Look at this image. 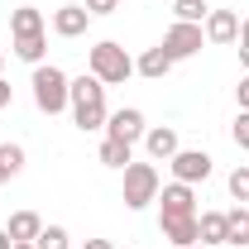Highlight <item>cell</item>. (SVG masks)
I'll use <instances>...</instances> for the list:
<instances>
[{"label": "cell", "instance_id": "cell-1", "mask_svg": "<svg viewBox=\"0 0 249 249\" xmlns=\"http://www.w3.org/2000/svg\"><path fill=\"white\" fill-rule=\"evenodd\" d=\"M67 110H72V124H77L82 134H91V129H106V120H110V110H106V87L96 82L91 72L72 82Z\"/></svg>", "mask_w": 249, "mask_h": 249}, {"label": "cell", "instance_id": "cell-2", "mask_svg": "<svg viewBox=\"0 0 249 249\" xmlns=\"http://www.w3.org/2000/svg\"><path fill=\"white\" fill-rule=\"evenodd\" d=\"M87 67H91V77L101 87H124V82L134 77V58L124 53L115 38H101L91 53H87Z\"/></svg>", "mask_w": 249, "mask_h": 249}, {"label": "cell", "instance_id": "cell-3", "mask_svg": "<svg viewBox=\"0 0 249 249\" xmlns=\"http://www.w3.org/2000/svg\"><path fill=\"white\" fill-rule=\"evenodd\" d=\"M34 106L43 110V115H62L67 110V96H72V77L62 72V67H53V62H38L34 67Z\"/></svg>", "mask_w": 249, "mask_h": 249}, {"label": "cell", "instance_id": "cell-4", "mask_svg": "<svg viewBox=\"0 0 249 249\" xmlns=\"http://www.w3.org/2000/svg\"><path fill=\"white\" fill-rule=\"evenodd\" d=\"M158 168L154 163H129L124 168V187H120V201L129 211H144L149 201H158Z\"/></svg>", "mask_w": 249, "mask_h": 249}, {"label": "cell", "instance_id": "cell-5", "mask_svg": "<svg viewBox=\"0 0 249 249\" xmlns=\"http://www.w3.org/2000/svg\"><path fill=\"white\" fill-rule=\"evenodd\" d=\"M201 43H206V29H201V24H182V19H173V29L163 34V48H168V58H173V62L196 58Z\"/></svg>", "mask_w": 249, "mask_h": 249}, {"label": "cell", "instance_id": "cell-6", "mask_svg": "<svg viewBox=\"0 0 249 249\" xmlns=\"http://www.w3.org/2000/svg\"><path fill=\"white\" fill-rule=\"evenodd\" d=\"M168 168H173V182L196 187V182L211 178V154H206V149H178V154L168 158Z\"/></svg>", "mask_w": 249, "mask_h": 249}, {"label": "cell", "instance_id": "cell-7", "mask_svg": "<svg viewBox=\"0 0 249 249\" xmlns=\"http://www.w3.org/2000/svg\"><path fill=\"white\" fill-rule=\"evenodd\" d=\"M158 216H196V192L187 182H168V187H158Z\"/></svg>", "mask_w": 249, "mask_h": 249}, {"label": "cell", "instance_id": "cell-8", "mask_svg": "<svg viewBox=\"0 0 249 249\" xmlns=\"http://www.w3.org/2000/svg\"><path fill=\"white\" fill-rule=\"evenodd\" d=\"M144 129H149V124H144V110H134V106H124V110H115V115L106 120V134H110V139H124V144H139Z\"/></svg>", "mask_w": 249, "mask_h": 249}, {"label": "cell", "instance_id": "cell-9", "mask_svg": "<svg viewBox=\"0 0 249 249\" xmlns=\"http://www.w3.org/2000/svg\"><path fill=\"white\" fill-rule=\"evenodd\" d=\"M158 235H163L168 245H178V249L201 245V235H196V216H158Z\"/></svg>", "mask_w": 249, "mask_h": 249}, {"label": "cell", "instance_id": "cell-10", "mask_svg": "<svg viewBox=\"0 0 249 249\" xmlns=\"http://www.w3.org/2000/svg\"><path fill=\"white\" fill-rule=\"evenodd\" d=\"M144 149L154 163H168V158L182 149V139H178V129L173 124H154V129H144Z\"/></svg>", "mask_w": 249, "mask_h": 249}, {"label": "cell", "instance_id": "cell-11", "mask_svg": "<svg viewBox=\"0 0 249 249\" xmlns=\"http://www.w3.org/2000/svg\"><path fill=\"white\" fill-rule=\"evenodd\" d=\"M87 24H91L87 5H58V10H53V34H58V38H82Z\"/></svg>", "mask_w": 249, "mask_h": 249}, {"label": "cell", "instance_id": "cell-12", "mask_svg": "<svg viewBox=\"0 0 249 249\" xmlns=\"http://www.w3.org/2000/svg\"><path fill=\"white\" fill-rule=\"evenodd\" d=\"M201 29H206V43H235L240 38V15L235 10H211Z\"/></svg>", "mask_w": 249, "mask_h": 249}, {"label": "cell", "instance_id": "cell-13", "mask_svg": "<svg viewBox=\"0 0 249 249\" xmlns=\"http://www.w3.org/2000/svg\"><path fill=\"white\" fill-rule=\"evenodd\" d=\"M5 230H10V240H15V245H34V240H38V230H43V220H38V211H15Z\"/></svg>", "mask_w": 249, "mask_h": 249}, {"label": "cell", "instance_id": "cell-14", "mask_svg": "<svg viewBox=\"0 0 249 249\" xmlns=\"http://www.w3.org/2000/svg\"><path fill=\"white\" fill-rule=\"evenodd\" d=\"M225 245L249 249V206H230L225 211Z\"/></svg>", "mask_w": 249, "mask_h": 249}, {"label": "cell", "instance_id": "cell-15", "mask_svg": "<svg viewBox=\"0 0 249 249\" xmlns=\"http://www.w3.org/2000/svg\"><path fill=\"white\" fill-rule=\"evenodd\" d=\"M134 72H139V77H149V82L168 77V72H173V58H168V48H163V43H158V48H149L144 58L134 62Z\"/></svg>", "mask_w": 249, "mask_h": 249}, {"label": "cell", "instance_id": "cell-16", "mask_svg": "<svg viewBox=\"0 0 249 249\" xmlns=\"http://www.w3.org/2000/svg\"><path fill=\"white\" fill-rule=\"evenodd\" d=\"M101 163L124 173V168L134 163V144H124V139H110V134H106V139H101Z\"/></svg>", "mask_w": 249, "mask_h": 249}, {"label": "cell", "instance_id": "cell-17", "mask_svg": "<svg viewBox=\"0 0 249 249\" xmlns=\"http://www.w3.org/2000/svg\"><path fill=\"white\" fill-rule=\"evenodd\" d=\"M196 235H201V245H225V211H201L196 216Z\"/></svg>", "mask_w": 249, "mask_h": 249}, {"label": "cell", "instance_id": "cell-18", "mask_svg": "<svg viewBox=\"0 0 249 249\" xmlns=\"http://www.w3.org/2000/svg\"><path fill=\"white\" fill-rule=\"evenodd\" d=\"M43 53H48V38H43V34H19V38H15V58L19 62H34V67H38Z\"/></svg>", "mask_w": 249, "mask_h": 249}, {"label": "cell", "instance_id": "cell-19", "mask_svg": "<svg viewBox=\"0 0 249 249\" xmlns=\"http://www.w3.org/2000/svg\"><path fill=\"white\" fill-rule=\"evenodd\" d=\"M10 34L19 38V34H43V15L34 10V5H19L15 15H10Z\"/></svg>", "mask_w": 249, "mask_h": 249}, {"label": "cell", "instance_id": "cell-20", "mask_svg": "<svg viewBox=\"0 0 249 249\" xmlns=\"http://www.w3.org/2000/svg\"><path fill=\"white\" fill-rule=\"evenodd\" d=\"M19 168H24V149L19 144H0V187L10 178H19Z\"/></svg>", "mask_w": 249, "mask_h": 249}, {"label": "cell", "instance_id": "cell-21", "mask_svg": "<svg viewBox=\"0 0 249 249\" xmlns=\"http://www.w3.org/2000/svg\"><path fill=\"white\" fill-rule=\"evenodd\" d=\"M173 15H178L182 24H201L211 10H206V0H173Z\"/></svg>", "mask_w": 249, "mask_h": 249}, {"label": "cell", "instance_id": "cell-22", "mask_svg": "<svg viewBox=\"0 0 249 249\" xmlns=\"http://www.w3.org/2000/svg\"><path fill=\"white\" fill-rule=\"evenodd\" d=\"M34 245H38V249H72V245H67V230H62V225H43Z\"/></svg>", "mask_w": 249, "mask_h": 249}, {"label": "cell", "instance_id": "cell-23", "mask_svg": "<svg viewBox=\"0 0 249 249\" xmlns=\"http://www.w3.org/2000/svg\"><path fill=\"white\" fill-rule=\"evenodd\" d=\"M230 196H235L240 206H245V201H249V163H240V168L230 173Z\"/></svg>", "mask_w": 249, "mask_h": 249}, {"label": "cell", "instance_id": "cell-24", "mask_svg": "<svg viewBox=\"0 0 249 249\" xmlns=\"http://www.w3.org/2000/svg\"><path fill=\"white\" fill-rule=\"evenodd\" d=\"M230 134H235V144H240V149L249 154V110H240V115H235V124H230Z\"/></svg>", "mask_w": 249, "mask_h": 249}, {"label": "cell", "instance_id": "cell-25", "mask_svg": "<svg viewBox=\"0 0 249 249\" xmlns=\"http://www.w3.org/2000/svg\"><path fill=\"white\" fill-rule=\"evenodd\" d=\"M120 10V0H87V15L91 19H101V15H115Z\"/></svg>", "mask_w": 249, "mask_h": 249}, {"label": "cell", "instance_id": "cell-26", "mask_svg": "<svg viewBox=\"0 0 249 249\" xmlns=\"http://www.w3.org/2000/svg\"><path fill=\"white\" fill-rule=\"evenodd\" d=\"M240 62H245V72H249V15L240 19Z\"/></svg>", "mask_w": 249, "mask_h": 249}, {"label": "cell", "instance_id": "cell-27", "mask_svg": "<svg viewBox=\"0 0 249 249\" xmlns=\"http://www.w3.org/2000/svg\"><path fill=\"white\" fill-rule=\"evenodd\" d=\"M235 96H240V110H249V72L240 77V87H235Z\"/></svg>", "mask_w": 249, "mask_h": 249}, {"label": "cell", "instance_id": "cell-28", "mask_svg": "<svg viewBox=\"0 0 249 249\" xmlns=\"http://www.w3.org/2000/svg\"><path fill=\"white\" fill-rule=\"evenodd\" d=\"M10 101H15V91H10V82H5V77H0V110H5V106H10Z\"/></svg>", "mask_w": 249, "mask_h": 249}, {"label": "cell", "instance_id": "cell-29", "mask_svg": "<svg viewBox=\"0 0 249 249\" xmlns=\"http://www.w3.org/2000/svg\"><path fill=\"white\" fill-rule=\"evenodd\" d=\"M82 249H115V245H110V240H87Z\"/></svg>", "mask_w": 249, "mask_h": 249}, {"label": "cell", "instance_id": "cell-30", "mask_svg": "<svg viewBox=\"0 0 249 249\" xmlns=\"http://www.w3.org/2000/svg\"><path fill=\"white\" fill-rule=\"evenodd\" d=\"M0 249H15V240H10V230H0Z\"/></svg>", "mask_w": 249, "mask_h": 249}, {"label": "cell", "instance_id": "cell-31", "mask_svg": "<svg viewBox=\"0 0 249 249\" xmlns=\"http://www.w3.org/2000/svg\"><path fill=\"white\" fill-rule=\"evenodd\" d=\"M15 249H38V245H15Z\"/></svg>", "mask_w": 249, "mask_h": 249}, {"label": "cell", "instance_id": "cell-32", "mask_svg": "<svg viewBox=\"0 0 249 249\" xmlns=\"http://www.w3.org/2000/svg\"><path fill=\"white\" fill-rule=\"evenodd\" d=\"M0 67H5V53H0Z\"/></svg>", "mask_w": 249, "mask_h": 249}, {"label": "cell", "instance_id": "cell-33", "mask_svg": "<svg viewBox=\"0 0 249 249\" xmlns=\"http://www.w3.org/2000/svg\"><path fill=\"white\" fill-rule=\"evenodd\" d=\"M192 249H206V245H192Z\"/></svg>", "mask_w": 249, "mask_h": 249}]
</instances>
